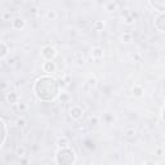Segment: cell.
I'll use <instances>...</instances> for the list:
<instances>
[{
    "label": "cell",
    "mask_w": 165,
    "mask_h": 165,
    "mask_svg": "<svg viewBox=\"0 0 165 165\" xmlns=\"http://www.w3.org/2000/svg\"><path fill=\"white\" fill-rule=\"evenodd\" d=\"M12 25H13V29L21 30L25 27V21H23V18H14L12 22Z\"/></svg>",
    "instance_id": "7"
},
{
    "label": "cell",
    "mask_w": 165,
    "mask_h": 165,
    "mask_svg": "<svg viewBox=\"0 0 165 165\" xmlns=\"http://www.w3.org/2000/svg\"><path fill=\"white\" fill-rule=\"evenodd\" d=\"M70 116H71V119H74V120H80L82 117V108L80 106H76V104L72 106L70 110Z\"/></svg>",
    "instance_id": "3"
},
{
    "label": "cell",
    "mask_w": 165,
    "mask_h": 165,
    "mask_svg": "<svg viewBox=\"0 0 165 165\" xmlns=\"http://www.w3.org/2000/svg\"><path fill=\"white\" fill-rule=\"evenodd\" d=\"M104 53H103V49L101 48V46H94V48L92 49V57L94 61H101V59L103 58Z\"/></svg>",
    "instance_id": "5"
},
{
    "label": "cell",
    "mask_w": 165,
    "mask_h": 165,
    "mask_svg": "<svg viewBox=\"0 0 165 165\" xmlns=\"http://www.w3.org/2000/svg\"><path fill=\"white\" fill-rule=\"evenodd\" d=\"M156 27H158L160 31H165V14L160 16V17L156 20Z\"/></svg>",
    "instance_id": "8"
},
{
    "label": "cell",
    "mask_w": 165,
    "mask_h": 165,
    "mask_svg": "<svg viewBox=\"0 0 165 165\" xmlns=\"http://www.w3.org/2000/svg\"><path fill=\"white\" fill-rule=\"evenodd\" d=\"M16 124H17V126L21 129H25L27 126V121L23 119V117H18V119L16 120Z\"/></svg>",
    "instance_id": "13"
},
{
    "label": "cell",
    "mask_w": 165,
    "mask_h": 165,
    "mask_svg": "<svg viewBox=\"0 0 165 165\" xmlns=\"http://www.w3.org/2000/svg\"><path fill=\"white\" fill-rule=\"evenodd\" d=\"M75 160V155L70 148H61L57 153V163L59 165H71Z\"/></svg>",
    "instance_id": "2"
},
{
    "label": "cell",
    "mask_w": 165,
    "mask_h": 165,
    "mask_svg": "<svg viewBox=\"0 0 165 165\" xmlns=\"http://www.w3.org/2000/svg\"><path fill=\"white\" fill-rule=\"evenodd\" d=\"M94 26H95V29H97V30H100L101 27H103V23H101V22H95Z\"/></svg>",
    "instance_id": "21"
},
{
    "label": "cell",
    "mask_w": 165,
    "mask_h": 165,
    "mask_svg": "<svg viewBox=\"0 0 165 165\" xmlns=\"http://www.w3.org/2000/svg\"><path fill=\"white\" fill-rule=\"evenodd\" d=\"M1 18H3V20H5V21H7L8 18H10V12H5V13H3V14H1Z\"/></svg>",
    "instance_id": "20"
},
{
    "label": "cell",
    "mask_w": 165,
    "mask_h": 165,
    "mask_svg": "<svg viewBox=\"0 0 165 165\" xmlns=\"http://www.w3.org/2000/svg\"><path fill=\"white\" fill-rule=\"evenodd\" d=\"M156 153H158L159 156H161V155H163V148H161V147H158V148H156Z\"/></svg>",
    "instance_id": "22"
},
{
    "label": "cell",
    "mask_w": 165,
    "mask_h": 165,
    "mask_svg": "<svg viewBox=\"0 0 165 165\" xmlns=\"http://www.w3.org/2000/svg\"><path fill=\"white\" fill-rule=\"evenodd\" d=\"M136 134H137V130L134 128H126L125 130H124V137L125 138H134L136 137Z\"/></svg>",
    "instance_id": "10"
},
{
    "label": "cell",
    "mask_w": 165,
    "mask_h": 165,
    "mask_svg": "<svg viewBox=\"0 0 165 165\" xmlns=\"http://www.w3.org/2000/svg\"><path fill=\"white\" fill-rule=\"evenodd\" d=\"M46 18H48L49 21H56L57 18H58V13H57L56 10H48V12H46Z\"/></svg>",
    "instance_id": "12"
},
{
    "label": "cell",
    "mask_w": 165,
    "mask_h": 165,
    "mask_svg": "<svg viewBox=\"0 0 165 165\" xmlns=\"http://www.w3.org/2000/svg\"><path fill=\"white\" fill-rule=\"evenodd\" d=\"M1 124H3V141H1V143L4 145L5 139H7V124H5L4 120H1Z\"/></svg>",
    "instance_id": "16"
},
{
    "label": "cell",
    "mask_w": 165,
    "mask_h": 165,
    "mask_svg": "<svg viewBox=\"0 0 165 165\" xmlns=\"http://www.w3.org/2000/svg\"><path fill=\"white\" fill-rule=\"evenodd\" d=\"M16 153H17L20 158H22V156L26 155V148H25L23 146H18L17 150H16Z\"/></svg>",
    "instance_id": "15"
},
{
    "label": "cell",
    "mask_w": 165,
    "mask_h": 165,
    "mask_svg": "<svg viewBox=\"0 0 165 165\" xmlns=\"http://www.w3.org/2000/svg\"><path fill=\"white\" fill-rule=\"evenodd\" d=\"M145 165H158V164H156L153 160H147V161L145 163Z\"/></svg>",
    "instance_id": "23"
},
{
    "label": "cell",
    "mask_w": 165,
    "mask_h": 165,
    "mask_svg": "<svg viewBox=\"0 0 165 165\" xmlns=\"http://www.w3.org/2000/svg\"><path fill=\"white\" fill-rule=\"evenodd\" d=\"M41 54H43V57L45 59L50 61V59H53L54 56H56V49L52 48V46H45V48L43 49V52H41Z\"/></svg>",
    "instance_id": "4"
},
{
    "label": "cell",
    "mask_w": 165,
    "mask_h": 165,
    "mask_svg": "<svg viewBox=\"0 0 165 165\" xmlns=\"http://www.w3.org/2000/svg\"><path fill=\"white\" fill-rule=\"evenodd\" d=\"M7 53H8V48H7V44L3 41L1 43V54H0V57L1 58H4L5 56H7Z\"/></svg>",
    "instance_id": "17"
},
{
    "label": "cell",
    "mask_w": 165,
    "mask_h": 165,
    "mask_svg": "<svg viewBox=\"0 0 165 165\" xmlns=\"http://www.w3.org/2000/svg\"><path fill=\"white\" fill-rule=\"evenodd\" d=\"M43 68H44V72H48V74H52L56 71V65H54V62H45L43 65Z\"/></svg>",
    "instance_id": "6"
},
{
    "label": "cell",
    "mask_w": 165,
    "mask_h": 165,
    "mask_svg": "<svg viewBox=\"0 0 165 165\" xmlns=\"http://www.w3.org/2000/svg\"><path fill=\"white\" fill-rule=\"evenodd\" d=\"M7 101H8V102H9V103H12V104H17L18 102H17V101H18V95H17V93H8V94H7Z\"/></svg>",
    "instance_id": "11"
},
{
    "label": "cell",
    "mask_w": 165,
    "mask_h": 165,
    "mask_svg": "<svg viewBox=\"0 0 165 165\" xmlns=\"http://www.w3.org/2000/svg\"><path fill=\"white\" fill-rule=\"evenodd\" d=\"M17 108H18V111L23 112V111H26L27 106H26V104H25V103H17Z\"/></svg>",
    "instance_id": "18"
},
{
    "label": "cell",
    "mask_w": 165,
    "mask_h": 165,
    "mask_svg": "<svg viewBox=\"0 0 165 165\" xmlns=\"http://www.w3.org/2000/svg\"><path fill=\"white\" fill-rule=\"evenodd\" d=\"M133 94L136 95V97H142V94H143V89H142V87L136 85V87L133 88Z\"/></svg>",
    "instance_id": "14"
},
{
    "label": "cell",
    "mask_w": 165,
    "mask_h": 165,
    "mask_svg": "<svg viewBox=\"0 0 165 165\" xmlns=\"http://www.w3.org/2000/svg\"><path fill=\"white\" fill-rule=\"evenodd\" d=\"M35 93L43 101L53 100L58 93V84L54 79L44 76V78H40L35 84Z\"/></svg>",
    "instance_id": "1"
},
{
    "label": "cell",
    "mask_w": 165,
    "mask_h": 165,
    "mask_svg": "<svg viewBox=\"0 0 165 165\" xmlns=\"http://www.w3.org/2000/svg\"><path fill=\"white\" fill-rule=\"evenodd\" d=\"M88 82H89L90 87H95V85H97V80H95L94 78H90V79H89V81H88Z\"/></svg>",
    "instance_id": "19"
},
{
    "label": "cell",
    "mask_w": 165,
    "mask_h": 165,
    "mask_svg": "<svg viewBox=\"0 0 165 165\" xmlns=\"http://www.w3.org/2000/svg\"><path fill=\"white\" fill-rule=\"evenodd\" d=\"M57 145H58L59 148H68V145H70V141H68L67 137H61L57 141Z\"/></svg>",
    "instance_id": "9"
}]
</instances>
